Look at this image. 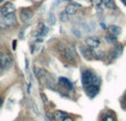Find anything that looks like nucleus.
I'll return each instance as SVG.
<instances>
[{"mask_svg": "<svg viewBox=\"0 0 126 121\" xmlns=\"http://www.w3.org/2000/svg\"><path fill=\"white\" fill-rule=\"evenodd\" d=\"M2 102H3V100H2V98H1V97H0V107H1V106H2Z\"/></svg>", "mask_w": 126, "mask_h": 121, "instance_id": "nucleus-25", "label": "nucleus"}, {"mask_svg": "<svg viewBox=\"0 0 126 121\" xmlns=\"http://www.w3.org/2000/svg\"><path fill=\"white\" fill-rule=\"evenodd\" d=\"M60 19H61V21L63 22H66V21H69V19H70V15L66 12V11H62L61 13H60Z\"/></svg>", "mask_w": 126, "mask_h": 121, "instance_id": "nucleus-16", "label": "nucleus"}, {"mask_svg": "<svg viewBox=\"0 0 126 121\" xmlns=\"http://www.w3.org/2000/svg\"><path fill=\"white\" fill-rule=\"evenodd\" d=\"M1 61H2V66H3V70L9 69L12 66V58L7 53H1Z\"/></svg>", "mask_w": 126, "mask_h": 121, "instance_id": "nucleus-4", "label": "nucleus"}, {"mask_svg": "<svg viewBox=\"0 0 126 121\" xmlns=\"http://www.w3.org/2000/svg\"><path fill=\"white\" fill-rule=\"evenodd\" d=\"M103 121H115V119H114L112 116H105V117L103 118Z\"/></svg>", "mask_w": 126, "mask_h": 121, "instance_id": "nucleus-19", "label": "nucleus"}, {"mask_svg": "<svg viewBox=\"0 0 126 121\" xmlns=\"http://www.w3.org/2000/svg\"><path fill=\"white\" fill-rule=\"evenodd\" d=\"M59 82L62 84L63 87H65L66 89H72V88H73V84H72L71 81H70V80H67L66 78H60Z\"/></svg>", "mask_w": 126, "mask_h": 121, "instance_id": "nucleus-13", "label": "nucleus"}, {"mask_svg": "<svg viewBox=\"0 0 126 121\" xmlns=\"http://www.w3.org/2000/svg\"><path fill=\"white\" fill-rule=\"evenodd\" d=\"M2 1H3V0H0V3H1V2H2Z\"/></svg>", "mask_w": 126, "mask_h": 121, "instance_id": "nucleus-27", "label": "nucleus"}, {"mask_svg": "<svg viewBox=\"0 0 126 121\" xmlns=\"http://www.w3.org/2000/svg\"><path fill=\"white\" fill-rule=\"evenodd\" d=\"M0 70H3V66H2V61H1V53H0Z\"/></svg>", "mask_w": 126, "mask_h": 121, "instance_id": "nucleus-23", "label": "nucleus"}, {"mask_svg": "<svg viewBox=\"0 0 126 121\" xmlns=\"http://www.w3.org/2000/svg\"><path fill=\"white\" fill-rule=\"evenodd\" d=\"M60 52H61L62 57L64 58L65 60H67L69 62L73 63V62L75 61V52H74L70 47H61V48H60Z\"/></svg>", "mask_w": 126, "mask_h": 121, "instance_id": "nucleus-2", "label": "nucleus"}, {"mask_svg": "<svg viewBox=\"0 0 126 121\" xmlns=\"http://www.w3.org/2000/svg\"><path fill=\"white\" fill-rule=\"evenodd\" d=\"M85 43L92 49H95L100 46V39L97 37H90L85 40Z\"/></svg>", "mask_w": 126, "mask_h": 121, "instance_id": "nucleus-6", "label": "nucleus"}, {"mask_svg": "<svg viewBox=\"0 0 126 121\" xmlns=\"http://www.w3.org/2000/svg\"><path fill=\"white\" fill-rule=\"evenodd\" d=\"M63 121H73V119H72L71 117H66V118H65V119L63 120Z\"/></svg>", "mask_w": 126, "mask_h": 121, "instance_id": "nucleus-24", "label": "nucleus"}, {"mask_svg": "<svg viewBox=\"0 0 126 121\" xmlns=\"http://www.w3.org/2000/svg\"><path fill=\"white\" fill-rule=\"evenodd\" d=\"M82 83L84 88H87L90 86H100L101 79L96 75H94L92 71L85 70L82 73Z\"/></svg>", "mask_w": 126, "mask_h": 121, "instance_id": "nucleus-1", "label": "nucleus"}, {"mask_svg": "<svg viewBox=\"0 0 126 121\" xmlns=\"http://www.w3.org/2000/svg\"><path fill=\"white\" fill-rule=\"evenodd\" d=\"M66 113L63 112V111H57V112L54 113V120L55 121H63L66 118Z\"/></svg>", "mask_w": 126, "mask_h": 121, "instance_id": "nucleus-14", "label": "nucleus"}, {"mask_svg": "<svg viewBox=\"0 0 126 121\" xmlns=\"http://www.w3.org/2000/svg\"><path fill=\"white\" fill-rule=\"evenodd\" d=\"M91 2L94 3V4H96V6H100L101 2H102V0H91Z\"/></svg>", "mask_w": 126, "mask_h": 121, "instance_id": "nucleus-21", "label": "nucleus"}, {"mask_svg": "<svg viewBox=\"0 0 126 121\" xmlns=\"http://www.w3.org/2000/svg\"><path fill=\"white\" fill-rule=\"evenodd\" d=\"M72 32H73L76 37H81V32H80V31H78V29H73V30H72Z\"/></svg>", "mask_w": 126, "mask_h": 121, "instance_id": "nucleus-20", "label": "nucleus"}, {"mask_svg": "<svg viewBox=\"0 0 126 121\" xmlns=\"http://www.w3.org/2000/svg\"><path fill=\"white\" fill-rule=\"evenodd\" d=\"M81 7V4L75 3V2H70L66 7H65V11H66L69 15H74V13L78 11V9Z\"/></svg>", "mask_w": 126, "mask_h": 121, "instance_id": "nucleus-8", "label": "nucleus"}, {"mask_svg": "<svg viewBox=\"0 0 126 121\" xmlns=\"http://www.w3.org/2000/svg\"><path fill=\"white\" fill-rule=\"evenodd\" d=\"M85 90H86V93L90 98H94L98 93V86H94L93 84V86H90L87 88H85Z\"/></svg>", "mask_w": 126, "mask_h": 121, "instance_id": "nucleus-9", "label": "nucleus"}, {"mask_svg": "<svg viewBox=\"0 0 126 121\" xmlns=\"http://www.w3.org/2000/svg\"><path fill=\"white\" fill-rule=\"evenodd\" d=\"M32 15H33V12L31 9H29V8L22 9L21 12H20V19H21L22 21H28L29 19H31Z\"/></svg>", "mask_w": 126, "mask_h": 121, "instance_id": "nucleus-7", "label": "nucleus"}, {"mask_svg": "<svg viewBox=\"0 0 126 121\" xmlns=\"http://www.w3.org/2000/svg\"><path fill=\"white\" fill-rule=\"evenodd\" d=\"M11 13H15V6H13L12 2L8 1L7 3H4V6L1 8V10H0V15H1L2 17H4V16L11 15Z\"/></svg>", "mask_w": 126, "mask_h": 121, "instance_id": "nucleus-3", "label": "nucleus"}, {"mask_svg": "<svg viewBox=\"0 0 126 121\" xmlns=\"http://www.w3.org/2000/svg\"><path fill=\"white\" fill-rule=\"evenodd\" d=\"M104 6L106 7V8L111 9V10H116V9H117V7H116V4H115V2H114V0H105Z\"/></svg>", "mask_w": 126, "mask_h": 121, "instance_id": "nucleus-15", "label": "nucleus"}, {"mask_svg": "<svg viewBox=\"0 0 126 121\" xmlns=\"http://www.w3.org/2000/svg\"><path fill=\"white\" fill-rule=\"evenodd\" d=\"M81 52L83 53V56H84L86 59H91L92 57H95V53L92 51V48H83V47H81Z\"/></svg>", "mask_w": 126, "mask_h": 121, "instance_id": "nucleus-11", "label": "nucleus"}, {"mask_svg": "<svg viewBox=\"0 0 126 121\" xmlns=\"http://www.w3.org/2000/svg\"><path fill=\"white\" fill-rule=\"evenodd\" d=\"M47 33H48V28H47L42 22H40V23L38 24V29L34 32V36L38 38H41V37H44Z\"/></svg>", "mask_w": 126, "mask_h": 121, "instance_id": "nucleus-5", "label": "nucleus"}, {"mask_svg": "<svg viewBox=\"0 0 126 121\" xmlns=\"http://www.w3.org/2000/svg\"><path fill=\"white\" fill-rule=\"evenodd\" d=\"M121 1H122V2H123V3H124V4H125V6H126V0H121Z\"/></svg>", "mask_w": 126, "mask_h": 121, "instance_id": "nucleus-26", "label": "nucleus"}, {"mask_svg": "<svg viewBox=\"0 0 126 121\" xmlns=\"http://www.w3.org/2000/svg\"><path fill=\"white\" fill-rule=\"evenodd\" d=\"M49 23L50 24H54L55 23V17H54V13L51 12L49 15Z\"/></svg>", "mask_w": 126, "mask_h": 121, "instance_id": "nucleus-18", "label": "nucleus"}, {"mask_svg": "<svg viewBox=\"0 0 126 121\" xmlns=\"http://www.w3.org/2000/svg\"><path fill=\"white\" fill-rule=\"evenodd\" d=\"M109 31H110V33H111V35L118 36V35H121V32H122V29H121V27H118V26L112 24V26L109 27Z\"/></svg>", "mask_w": 126, "mask_h": 121, "instance_id": "nucleus-12", "label": "nucleus"}, {"mask_svg": "<svg viewBox=\"0 0 126 121\" xmlns=\"http://www.w3.org/2000/svg\"><path fill=\"white\" fill-rule=\"evenodd\" d=\"M105 39H106L107 42H110V43H114V42H116V36L114 35H107L106 37H105Z\"/></svg>", "mask_w": 126, "mask_h": 121, "instance_id": "nucleus-17", "label": "nucleus"}, {"mask_svg": "<svg viewBox=\"0 0 126 121\" xmlns=\"http://www.w3.org/2000/svg\"><path fill=\"white\" fill-rule=\"evenodd\" d=\"M122 104H123V107H124V108H126V93H125L124 98H123V102H122Z\"/></svg>", "mask_w": 126, "mask_h": 121, "instance_id": "nucleus-22", "label": "nucleus"}, {"mask_svg": "<svg viewBox=\"0 0 126 121\" xmlns=\"http://www.w3.org/2000/svg\"><path fill=\"white\" fill-rule=\"evenodd\" d=\"M3 21L7 26H13L16 23V16L15 13H11V15H8V16H4L3 17Z\"/></svg>", "mask_w": 126, "mask_h": 121, "instance_id": "nucleus-10", "label": "nucleus"}]
</instances>
